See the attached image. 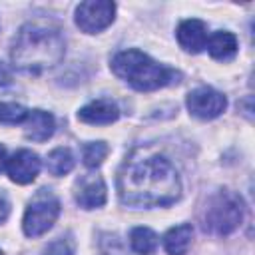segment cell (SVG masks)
I'll return each mask as SVG.
<instances>
[{"instance_id":"obj_1","label":"cell","mask_w":255,"mask_h":255,"mask_svg":"<svg viewBox=\"0 0 255 255\" xmlns=\"http://www.w3.org/2000/svg\"><path fill=\"white\" fill-rule=\"evenodd\" d=\"M118 193L122 203L129 207H161L179 197L181 181L169 159L137 147L120 169Z\"/></svg>"},{"instance_id":"obj_2","label":"cell","mask_w":255,"mask_h":255,"mask_svg":"<svg viewBox=\"0 0 255 255\" xmlns=\"http://www.w3.org/2000/svg\"><path fill=\"white\" fill-rule=\"evenodd\" d=\"M64 52L66 42L58 28L44 24H26L20 28L14 40L12 64L22 72L40 74L60 64Z\"/></svg>"},{"instance_id":"obj_3","label":"cell","mask_w":255,"mask_h":255,"mask_svg":"<svg viewBox=\"0 0 255 255\" xmlns=\"http://www.w3.org/2000/svg\"><path fill=\"white\" fill-rule=\"evenodd\" d=\"M112 70L137 92H153L163 86L177 84L181 74L157 64L139 50H124L114 56Z\"/></svg>"},{"instance_id":"obj_4","label":"cell","mask_w":255,"mask_h":255,"mask_svg":"<svg viewBox=\"0 0 255 255\" xmlns=\"http://www.w3.org/2000/svg\"><path fill=\"white\" fill-rule=\"evenodd\" d=\"M243 215H245L243 199L237 193L223 189L209 199L203 225H205V231L213 235H229L241 225Z\"/></svg>"},{"instance_id":"obj_5","label":"cell","mask_w":255,"mask_h":255,"mask_svg":"<svg viewBox=\"0 0 255 255\" xmlns=\"http://www.w3.org/2000/svg\"><path fill=\"white\" fill-rule=\"evenodd\" d=\"M58 215H60L58 197L48 189H40L32 197V201L24 213V221H22L24 233L28 237H38V235L46 233L56 223Z\"/></svg>"},{"instance_id":"obj_6","label":"cell","mask_w":255,"mask_h":255,"mask_svg":"<svg viewBox=\"0 0 255 255\" xmlns=\"http://www.w3.org/2000/svg\"><path fill=\"white\" fill-rule=\"evenodd\" d=\"M116 4L110 0H88L76 8V24L86 34H96L114 22Z\"/></svg>"},{"instance_id":"obj_7","label":"cell","mask_w":255,"mask_h":255,"mask_svg":"<svg viewBox=\"0 0 255 255\" xmlns=\"http://www.w3.org/2000/svg\"><path fill=\"white\" fill-rule=\"evenodd\" d=\"M227 108V98L213 88H195L187 96V110L199 120H213Z\"/></svg>"},{"instance_id":"obj_8","label":"cell","mask_w":255,"mask_h":255,"mask_svg":"<svg viewBox=\"0 0 255 255\" xmlns=\"http://www.w3.org/2000/svg\"><path fill=\"white\" fill-rule=\"evenodd\" d=\"M6 171L12 181L26 185L36 179V175L40 171V157L30 149H18L6 161Z\"/></svg>"},{"instance_id":"obj_9","label":"cell","mask_w":255,"mask_h":255,"mask_svg":"<svg viewBox=\"0 0 255 255\" xmlns=\"http://www.w3.org/2000/svg\"><path fill=\"white\" fill-rule=\"evenodd\" d=\"M76 201L84 209L102 207L106 203V183L100 175L88 173L76 183Z\"/></svg>"},{"instance_id":"obj_10","label":"cell","mask_w":255,"mask_h":255,"mask_svg":"<svg viewBox=\"0 0 255 255\" xmlns=\"http://www.w3.org/2000/svg\"><path fill=\"white\" fill-rule=\"evenodd\" d=\"M177 42L185 52L197 54L207 44V26L197 18L183 20L177 28Z\"/></svg>"},{"instance_id":"obj_11","label":"cell","mask_w":255,"mask_h":255,"mask_svg":"<svg viewBox=\"0 0 255 255\" xmlns=\"http://www.w3.org/2000/svg\"><path fill=\"white\" fill-rule=\"evenodd\" d=\"M120 118V110L112 100H96L78 112V120L92 126H106Z\"/></svg>"},{"instance_id":"obj_12","label":"cell","mask_w":255,"mask_h":255,"mask_svg":"<svg viewBox=\"0 0 255 255\" xmlns=\"http://www.w3.org/2000/svg\"><path fill=\"white\" fill-rule=\"evenodd\" d=\"M24 122H26V137L32 141H46L48 137H52L54 128H56L54 116L44 110L28 112Z\"/></svg>"},{"instance_id":"obj_13","label":"cell","mask_w":255,"mask_h":255,"mask_svg":"<svg viewBox=\"0 0 255 255\" xmlns=\"http://www.w3.org/2000/svg\"><path fill=\"white\" fill-rule=\"evenodd\" d=\"M191 237H193L191 225L187 223L175 225L163 235V247L169 255H185L191 245Z\"/></svg>"},{"instance_id":"obj_14","label":"cell","mask_w":255,"mask_h":255,"mask_svg":"<svg viewBox=\"0 0 255 255\" xmlns=\"http://www.w3.org/2000/svg\"><path fill=\"white\" fill-rule=\"evenodd\" d=\"M205 48L215 60H231L237 52V38L231 32H215L207 38Z\"/></svg>"},{"instance_id":"obj_15","label":"cell","mask_w":255,"mask_h":255,"mask_svg":"<svg viewBox=\"0 0 255 255\" xmlns=\"http://www.w3.org/2000/svg\"><path fill=\"white\" fill-rule=\"evenodd\" d=\"M129 245L139 255H149L157 247V235L149 227H135L129 233Z\"/></svg>"},{"instance_id":"obj_16","label":"cell","mask_w":255,"mask_h":255,"mask_svg":"<svg viewBox=\"0 0 255 255\" xmlns=\"http://www.w3.org/2000/svg\"><path fill=\"white\" fill-rule=\"evenodd\" d=\"M46 167L52 175H64L74 167V155L68 147H56L48 153Z\"/></svg>"},{"instance_id":"obj_17","label":"cell","mask_w":255,"mask_h":255,"mask_svg":"<svg viewBox=\"0 0 255 255\" xmlns=\"http://www.w3.org/2000/svg\"><path fill=\"white\" fill-rule=\"evenodd\" d=\"M108 145L104 141H92V143H86L84 149H82V157H84V163L88 167H98L106 155H108Z\"/></svg>"},{"instance_id":"obj_18","label":"cell","mask_w":255,"mask_h":255,"mask_svg":"<svg viewBox=\"0 0 255 255\" xmlns=\"http://www.w3.org/2000/svg\"><path fill=\"white\" fill-rule=\"evenodd\" d=\"M26 116H28V110L22 108L20 104H12V102L0 104V124H8V126L22 124Z\"/></svg>"},{"instance_id":"obj_19","label":"cell","mask_w":255,"mask_h":255,"mask_svg":"<svg viewBox=\"0 0 255 255\" xmlns=\"http://www.w3.org/2000/svg\"><path fill=\"white\" fill-rule=\"evenodd\" d=\"M44 255H74V243L70 239H56L44 249Z\"/></svg>"},{"instance_id":"obj_20","label":"cell","mask_w":255,"mask_h":255,"mask_svg":"<svg viewBox=\"0 0 255 255\" xmlns=\"http://www.w3.org/2000/svg\"><path fill=\"white\" fill-rule=\"evenodd\" d=\"M8 213H10V203H8L6 195H4V193H0V223H2V221H6Z\"/></svg>"},{"instance_id":"obj_21","label":"cell","mask_w":255,"mask_h":255,"mask_svg":"<svg viewBox=\"0 0 255 255\" xmlns=\"http://www.w3.org/2000/svg\"><path fill=\"white\" fill-rule=\"evenodd\" d=\"M10 80H12V76H10V70H8V66L0 62V86H6V84H10Z\"/></svg>"},{"instance_id":"obj_22","label":"cell","mask_w":255,"mask_h":255,"mask_svg":"<svg viewBox=\"0 0 255 255\" xmlns=\"http://www.w3.org/2000/svg\"><path fill=\"white\" fill-rule=\"evenodd\" d=\"M6 161H8V159H6V147L0 143V171L6 167Z\"/></svg>"},{"instance_id":"obj_23","label":"cell","mask_w":255,"mask_h":255,"mask_svg":"<svg viewBox=\"0 0 255 255\" xmlns=\"http://www.w3.org/2000/svg\"><path fill=\"white\" fill-rule=\"evenodd\" d=\"M0 255H2V253H0Z\"/></svg>"}]
</instances>
